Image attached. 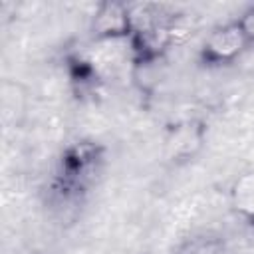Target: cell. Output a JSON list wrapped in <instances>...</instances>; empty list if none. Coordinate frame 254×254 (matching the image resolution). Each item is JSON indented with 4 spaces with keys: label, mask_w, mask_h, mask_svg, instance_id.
<instances>
[{
    "label": "cell",
    "mask_w": 254,
    "mask_h": 254,
    "mask_svg": "<svg viewBox=\"0 0 254 254\" xmlns=\"http://www.w3.org/2000/svg\"><path fill=\"white\" fill-rule=\"evenodd\" d=\"M103 147L91 139H79L69 143L58 161V171L52 183L54 194L60 200H71L79 196L103 163Z\"/></svg>",
    "instance_id": "cell-1"
},
{
    "label": "cell",
    "mask_w": 254,
    "mask_h": 254,
    "mask_svg": "<svg viewBox=\"0 0 254 254\" xmlns=\"http://www.w3.org/2000/svg\"><path fill=\"white\" fill-rule=\"evenodd\" d=\"M252 48L238 18L214 26L200 44L198 62L204 67H222L240 60Z\"/></svg>",
    "instance_id": "cell-2"
},
{
    "label": "cell",
    "mask_w": 254,
    "mask_h": 254,
    "mask_svg": "<svg viewBox=\"0 0 254 254\" xmlns=\"http://www.w3.org/2000/svg\"><path fill=\"white\" fill-rule=\"evenodd\" d=\"M89 34L95 44H127L133 34L131 4L121 0L99 2L89 20Z\"/></svg>",
    "instance_id": "cell-3"
},
{
    "label": "cell",
    "mask_w": 254,
    "mask_h": 254,
    "mask_svg": "<svg viewBox=\"0 0 254 254\" xmlns=\"http://www.w3.org/2000/svg\"><path fill=\"white\" fill-rule=\"evenodd\" d=\"M206 143V123L202 119L190 117L173 123L163 139L165 157L173 165H187L202 151Z\"/></svg>",
    "instance_id": "cell-4"
},
{
    "label": "cell",
    "mask_w": 254,
    "mask_h": 254,
    "mask_svg": "<svg viewBox=\"0 0 254 254\" xmlns=\"http://www.w3.org/2000/svg\"><path fill=\"white\" fill-rule=\"evenodd\" d=\"M232 210L246 222L254 224V173L240 175L230 189Z\"/></svg>",
    "instance_id": "cell-5"
},
{
    "label": "cell",
    "mask_w": 254,
    "mask_h": 254,
    "mask_svg": "<svg viewBox=\"0 0 254 254\" xmlns=\"http://www.w3.org/2000/svg\"><path fill=\"white\" fill-rule=\"evenodd\" d=\"M173 254H224V238L216 232H194L183 238L175 248Z\"/></svg>",
    "instance_id": "cell-6"
},
{
    "label": "cell",
    "mask_w": 254,
    "mask_h": 254,
    "mask_svg": "<svg viewBox=\"0 0 254 254\" xmlns=\"http://www.w3.org/2000/svg\"><path fill=\"white\" fill-rule=\"evenodd\" d=\"M238 22H240V26L244 28V32H246L250 44L254 46V4L248 6V8L238 16Z\"/></svg>",
    "instance_id": "cell-7"
}]
</instances>
